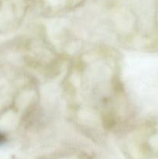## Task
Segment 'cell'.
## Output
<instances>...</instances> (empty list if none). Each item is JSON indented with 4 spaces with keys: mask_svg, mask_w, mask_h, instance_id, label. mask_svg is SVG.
<instances>
[{
    "mask_svg": "<svg viewBox=\"0 0 158 159\" xmlns=\"http://www.w3.org/2000/svg\"><path fill=\"white\" fill-rule=\"evenodd\" d=\"M2 141V136H1V135H0V142H1Z\"/></svg>",
    "mask_w": 158,
    "mask_h": 159,
    "instance_id": "cell-3",
    "label": "cell"
},
{
    "mask_svg": "<svg viewBox=\"0 0 158 159\" xmlns=\"http://www.w3.org/2000/svg\"><path fill=\"white\" fill-rule=\"evenodd\" d=\"M60 1H61V0H60ZM63 1L64 2L66 3L67 5H72V4L74 5L75 4V3L78 2L80 0H63Z\"/></svg>",
    "mask_w": 158,
    "mask_h": 159,
    "instance_id": "cell-1",
    "label": "cell"
},
{
    "mask_svg": "<svg viewBox=\"0 0 158 159\" xmlns=\"http://www.w3.org/2000/svg\"><path fill=\"white\" fill-rule=\"evenodd\" d=\"M60 159H65V158H60ZM66 159H88V158H83V157H81V158H77V157H75V158H67Z\"/></svg>",
    "mask_w": 158,
    "mask_h": 159,
    "instance_id": "cell-2",
    "label": "cell"
}]
</instances>
